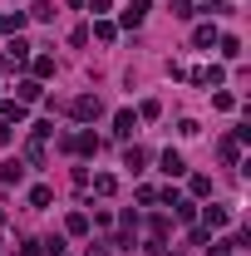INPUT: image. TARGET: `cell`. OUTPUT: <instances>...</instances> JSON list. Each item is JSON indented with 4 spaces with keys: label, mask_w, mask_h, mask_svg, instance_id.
Masks as SVG:
<instances>
[{
    "label": "cell",
    "mask_w": 251,
    "mask_h": 256,
    "mask_svg": "<svg viewBox=\"0 0 251 256\" xmlns=\"http://www.w3.org/2000/svg\"><path fill=\"white\" fill-rule=\"evenodd\" d=\"M74 114H79V118H98V114H104V104H98L94 94H84V98H74Z\"/></svg>",
    "instance_id": "6da1fadb"
},
{
    "label": "cell",
    "mask_w": 251,
    "mask_h": 256,
    "mask_svg": "<svg viewBox=\"0 0 251 256\" xmlns=\"http://www.w3.org/2000/svg\"><path fill=\"white\" fill-rule=\"evenodd\" d=\"M162 172H168V178L188 172V162H182V153H172V148H168V153H162Z\"/></svg>",
    "instance_id": "7a4b0ae2"
},
{
    "label": "cell",
    "mask_w": 251,
    "mask_h": 256,
    "mask_svg": "<svg viewBox=\"0 0 251 256\" xmlns=\"http://www.w3.org/2000/svg\"><path fill=\"white\" fill-rule=\"evenodd\" d=\"M143 15H148V0H133L124 10V25H143Z\"/></svg>",
    "instance_id": "3957f363"
},
{
    "label": "cell",
    "mask_w": 251,
    "mask_h": 256,
    "mask_svg": "<svg viewBox=\"0 0 251 256\" xmlns=\"http://www.w3.org/2000/svg\"><path fill=\"white\" fill-rule=\"evenodd\" d=\"M20 25H25V15H20V10H15V15H0V34H15Z\"/></svg>",
    "instance_id": "277c9868"
},
{
    "label": "cell",
    "mask_w": 251,
    "mask_h": 256,
    "mask_svg": "<svg viewBox=\"0 0 251 256\" xmlns=\"http://www.w3.org/2000/svg\"><path fill=\"white\" fill-rule=\"evenodd\" d=\"M114 128H118V133H133V128H138V118H133V114H128V108H124V114L114 118Z\"/></svg>",
    "instance_id": "5b68a950"
},
{
    "label": "cell",
    "mask_w": 251,
    "mask_h": 256,
    "mask_svg": "<svg viewBox=\"0 0 251 256\" xmlns=\"http://www.w3.org/2000/svg\"><path fill=\"white\" fill-rule=\"evenodd\" d=\"M10 60H30V44L25 40H10Z\"/></svg>",
    "instance_id": "8992f818"
},
{
    "label": "cell",
    "mask_w": 251,
    "mask_h": 256,
    "mask_svg": "<svg viewBox=\"0 0 251 256\" xmlns=\"http://www.w3.org/2000/svg\"><path fill=\"white\" fill-rule=\"evenodd\" d=\"M222 54H226V60H236V54H242V44H236V34H226V40H222Z\"/></svg>",
    "instance_id": "52a82bcc"
},
{
    "label": "cell",
    "mask_w": 251,
    "mask_h": 256,
    "mask_svg": "<svg viewBox=\"0 0 251 256\" xmlns=\"http://www.w3.org/2000/svg\"><path fill=\"white\" fill-rule=\"evenodd\" d=\"M0 178H5V182H20V178H25V168H20V162H5V172H0Z\"/></svg>",
    "instance_id": "ba28073f"
},
{
    "label": "cell",
    "mask_w": 251,
    "mask_h": 256,
    "mask_svg": "<svg viewBox=\"0 0 251 256\" xmlns=\"http://www.w3.org/2000/svg\"><path fill=\"white\" fill-rule=\"evenodd\" d=\"M212 40H217V30H212V25H197V44H202V50H207Z\"/></svg>",
    "instance_id": "9c48e42d"
},
{
    "label": "cell",
    "mask_w": 251,
    "mask_h": 256,
    "mask_svg": "<svg viewBox=\"0 0 251 256\" xmlns=\"http://www.w3.org/2000/svg\"><path fill=\"white\" fill-rule=\"evenodd\" d=\"M30 207H50V188H34L30 192Z\"/></svg>",
    "instance_id": "30bf717a"
},
{
    "label": "cell",
    "mask_w": 251,
    "mask_h": 256,
    "mask_svg": "<svg viewBox=\"0 0 251 256\" xmlns=\"http://www.w3.org/2000/svg\"><path fill=\"white\" fill-rule=\"evenodd\" d=\"M172 15H182V20H188V15H192V0H172Z\"/></svg>",
    "instance_id": "8fae6325"
},
{
    "label": "cell",
    "mask_w": 251,
    "mask_h": 256,
    "mask_svg": "<svg viewBox=\"0 0 251 256\" xmlns=\"http://www.w3.org/2000/svg\"><path fill=\"white\" fill-rule=\"evenodd\" d=\"M20 256H44V242H25V252Z\"/></svg>",
    "instance_id": "7c38bea8"
},
{
    "label": "cell",
    "mask_w": 251,
    "mask_h": 256,
    "mask_svg": "<svg viewBox=\"0 0 251 256\" xmlns=\"http://www.w3.org/2000/svg\"><path fill=\"white\" fill-rule=\"evenodd\" d=\"M202 5H207V10H222V0H202Z\"/></svg>",
    "instance_id": "4fadbf2b"
}]
</instances>
